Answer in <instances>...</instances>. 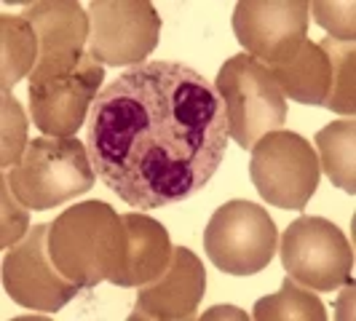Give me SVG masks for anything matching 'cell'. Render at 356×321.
<instances>
[{
    "instance_id": "cell-4",
    "label": "cell",
    "mask_w": 356,
    "mask_h": 321,
    "mask_svg": "<svg viewBox=\"0 0 356 321\" xmlns=\"http://www.w3.org/2000/svg\"><path fill=\"white\" fill-rule=\"evenodd\" d=\"M222 99L228 134L238 147L252 150L266 134L279 131L286 121V99L266 65L250 54L231 56L214 81Z\"/></svg>"
},
{
    "instance_id": "cell-21",
    "label": "cell",
    "mask_w": 356,
    "mask_h": 321,
    "mask_svg": "<svg viewBox=\"0 0 356 321\" xmlns=\"http://www.w3.org/2000/svg\"><path fill=\"white\" fill-rule=\"evenodd\" d=\"M24 115L11 94H3V166H17L24 156Z\"/></svg>"
},
{
    "instance_id": "cell-3",
    "label": "cell",
    "mask_w": 356,
    "mask_h": 321,
    "mask_svg": "<svg viewBox=\"0 0 356 321\" xmlns=\"http://www.w3.org/2000/svg\"><path fill=\"white\" fill-rule=\"evenodd\" d=\"M6 179L30 212H43L91 190L94 169L81 140L38 137L30 140L22 160L11 166Z\"/></svg>"
},
{
    "instance_id": "cell-20",
    "label": "cell",
    "mask_w": 356,
    "mask_h": 321,
    "mask_svg": "<svg viewBox=\"0 0 356 321\" xmlns=\"http://www.w3.org/2000/svg\"><path fill=\"white\" fill-rule=\"evenodd\" d=\"M311 11L316 24L324 27L335 40H346L354 43L356 24H354V0H343V3H330V0H316L311 3Z\"/></svg>"
},
{
    "instance_id": "cell-15",
    "label": "cell",
    "mask_w": 356,
    "mask_h": 321,
    "mask_svg": "<svg viewBox=\"0 0 356 321\" xmlns=\"http://www.w3.org/2000/svg\"><path fill=\"white\" fill-rule=\"evenodd\" d=\"M268 70L284 97L300 102V105H324L332 70H330V59L319 49V43L305 40L292 62L279 65V67H268Z\"/></svg>"
},
{
    "instance_id": "cell-9",
    "label": "cell",
    "mask_w": 356,
    "mask_h": 321,
    "mask_svg": "<svg viewBox=\"0 0 356 321\" xmlns=\"http://www.w3.org/2000/svg\"><path fill=\"white\" fill-rule=\"evenodd\" d=\"M89 54L113 67L143 65L159 46L161 17L145 0H94L89 6Z\"/></svg>"
},
{
    "instance_id": "cell-1",
    "label": "cell",
    "mask_w": 356,
    "mask_h": 321,
    "mask_svg": "<svg viewBox=\"0 0 356 321\" xmlns=\"http://www.w3.org/2000/svg\"><path fill=\"white\" fill-rule=\"evenodd\" d=\"M222 99L182 62H143L97 94L86 124L94 174L124 204L159 209L196 196L228 150Z\"/></svg>"
},
{
    "instance_id": "cell-14",
    "label": "cell",
    "mask_w": 356,
    "mask_h": 321,
    "mask_svg": "<svg viewBox=\"0 0 356 321\" xmlns=\"http://www.w3.org/2000/svg\"><path fill=\"white\" fill-rule=\"evenodd\" d=\"M126 225V260L115 286H145L156 281L172 260V244L166 228L143 212L121 214Z\"/></svg>"
},
{
    "instance_id": "cell-18",
    "label": "cell",
    "mask_w": 356,
    "mask_h": 321,
    "mask_svg": "<svg viewBox=\"0 0 356 321\" xmlns=\"http://www.w3.org/2000/svg\"><path fill=\"white\" fill-rule=\"evenodd\" d=\"M319 49L327 54L330 70H332L324 107L335 110L340 115L354 118V113H356V78H354L356 49H354V43L335 40V38H324V40H319Z\"/></svg>"
},
{
    "instance_id": "cell-2",
    "label": "cell",
    "mask_w": 356,
    "mask_h": 321,
    "mask_svg": "<svg viewBox=\"0 0 356 321\" xmlns=\"http://www.w3.org/2000/svg\"><path fill=\"white\" fill-rule=\"evenodd\" d=\"M49 254L81 289L115 281L126 260L124 217L105 201H83L49 222Z\"/></svg>"
},
{
    "instance_id": "cell-16",
    "label": "cell",
    "mask_w": 356,
    "mask_h": 321,
    "mask_svg": "<svg viewBox=\"0 0 356 321\" xmlns=\"http://www.w3.org/2000/svg\"><path fill=\"white\" fill-rule=\"evenodd\" d=\"M319 147V169L330 177V182L346 190L356 193V124L354 118L335 121L324 126L316 134Z\"/></svg>"
},
{
    "instance_id": "cell-19",
    "label": "cell",
    "mask_w": 356,
    "mask_h": 321,
    "mask_svg": "<svg viewBox=\"0 0 356 321\" xmlns=\"http://www.w3.org/2000/svg\"><path fill=\"white\" fill-rule=\"evenodd\" d=\"M252 319L257 321H324L327 308L321 305L316 295H308L305 289L295 284L289 276H284V284L276 295L260 297L254 303Z\"/></svg>"
},
{
    "instance_id": "cell-7",
    "label": "cell",
    "mask_w": 356,
    "mask_h": 321,
    "mask_svg": "<svg viewBox=\"0 0 356 321\" xmlns=\"http://www.w3.org/2000/svg\"><path fill=\"white\" fill-rule=\"evenodd\" d=\"M282 265L295 284L335 292L351 279L354 249L335 222L324 217H298L282 236Z\"/></svg>"
},
{
    "instance_id": "cell-22",
    "label": "cell",
    "mask_w": 356,
    "mask_h": 321,
    "mask_svg": "<svg viewBox=\"0 0 356 321\" xmlns=\"http://www.w3.org/2000/svg\"><path fill=\"white\" fill-rule=\"evenodd\" d=\"M30 225V209L14 196L8 179L3 177V238L0 244L8 249L19 241V236L27 231Z\"/></svg>"
},
{
    "instance_id": "cell-17",
    "label": "cell",
    "mask_w": 356,
    "mask_h": 321,
    "mask_svg": "<svg viewBox=\"0 0 356 321\" xmlns=\"http://www.w3.org/2000/svg\"><path fill=\"white\" fill-rule=\"evenodd\" d=\"M3 94H11L22 75L38 62V35L24 14H3Z\"/></svg>"
},
{
    "instance_id": "cell-6",
    "label": "cell",
    "mask_w": 356,
    "mask_h": 321,
    "mask_svg": "<svg viewBox=\"0 0 356 321\" xmlns=\"http://www.w3.org/2000/svg\"><path fill=\"white\" fill-rule=\"evenodd\" d=\"M250 177L266 204L300 212L319 188V156L295 131H270L252 147Z\"/></svg>"
},
{
    "instance_id": "cell-11",
    "label": "cell",
    "mask_w": 356,
    "mask_h": 321,
    "mask_svg": "<svg viewBox=\"0 0 356 321\" xmlns=\"http://www.w3.org/2000/svg\"><path fill=\"white\" fill-rule=\"evenodd\" d=\"M102 78L105 65L86 51L81 56V65L67 75L30 83V118L38 131L62 140L75 137V131L89 118Z\"/></svg>"
},
{
    "instance_id": "cell-10",
    "label": "cell",
    "mask_w": 356,
    "mask_h": 321,
    "mask_svg": "<svg viewBox=\"0 0 356 321\" xmlns=\"http://www.w3.org/2000/svg\"><path fill=\"white\" fill-rule=\"evenodd\" d=\"M3 286L17 305L40 313H56L78 295L81 284L62 276L49 254V225H35L24 241L3 257Z\"/></svg>"
},
{
    "instance_id": "cell-12",
    "label": "cell",
    "mask_w": 356,
    "mask_h": 321,
    "mask_svg": "<svg viewBox=\"0 0 356 321\" xmlns=\"http://www.w3.org/2000/svg\"><path fill=\"white\" fill-rule=\"evenodd\" d=\"M38 35V62L30 72V83L67 75L81 65L83 46L91 35L89 14L75 0L33 3L24 11Z\"/></svg>"
},
{
    "instance_id": "cell-13",
    "label": "cell",
    "mask_w": 356,
    "mask_h": 321,
    "mask_svg": "<svg viewBox=\"0 0 356 321\" xmlns=\"http://www.w3.org/2000/svg\"><path fill=\"white\" fill-rule=\"evenodd\" d=\"M207 289V273L196 254L185 247L172 249V260L156 281L137 295L129 321H185L193 319Z\"/></svg>"
},
{
    "instance_id": "cell-8",
    "label": "cell",
    "mask_w": 356,
    "mask_h": 321,
    "mask_svg": "<svg viewBox=\"0 0 356 321\" xmlns=\"http://www.w3.org/2000/svg\"><path fill=\"white\" fill-rule=\"evenodd\" d=\"M308 0H238L233 33L241 49L266 67L292 62L308 33Z\"/></svg>"
},
{
    "instance_id": "cell-5",
    "label": "cell",
    "mask_w": 356,
    "mask_h": 321,
    "mask_svg": "<svg viewBox=\"0 0 356 321\" xmlns=\"http://www.w3.org/2000/svg\"><path fill=\"white\" fill-rule=\"evenodd\" d=\"M279 231L273 217L244 198L222 204L209 217L204 231L207 257L231 276H254L266 270L276 254Z\"/></svg>"
}]
</instances>
